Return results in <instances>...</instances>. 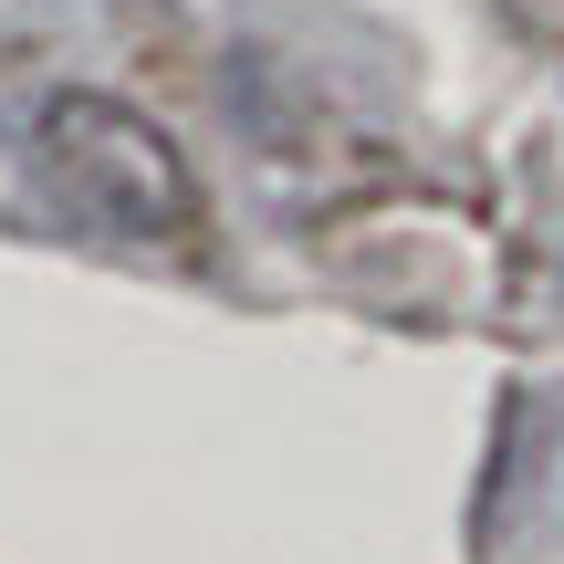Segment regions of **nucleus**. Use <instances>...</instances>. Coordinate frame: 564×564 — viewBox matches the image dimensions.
<instances>
[{"instance_id":"obj_1","label":"nucleus","mask_w":564,"mask_h":564,"mask_svg":"<svg viewBox=\"0 0 564 564\" xmlns=\"http://www.w3.org/2000/svg\"><path fill=\"white\" fill-rule=\"evenodd\" d=\"M32 167H42V188H53L84 230H105V241L188 251L199 220H209L199 167L178 158V137H167L147 105L95 95V84H63V95L32 116Z\"/></svg>"}]
</instances>
